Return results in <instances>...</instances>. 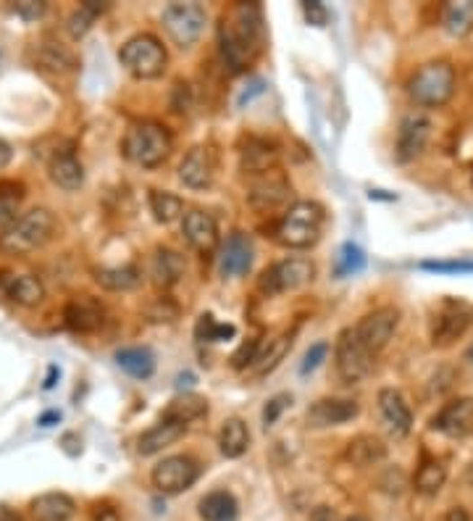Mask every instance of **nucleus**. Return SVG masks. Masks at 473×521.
<instances>
[{"label":"nucleus","mask_w":473,"mask_h":521,"mask_svg":"<svg viewBox=\"0 0 473 521\" xmlns=\"http://www.w3.org/2000/svg\"><path fill=\"white\" fill-rule=\"evenodd\" d=\"M221 58L229 72H245L263 50V8L258 3H234L219 24Z\"/></svg>","instance_id":"obj_1"},{"label":"nucleus","mask_w":473,"mask_h":521,"mask_svg":"<svg viewBox=\"0 0 473 521\" xmlns=\"http://www.w3.org/2000/svg\"><path fill=\"white\" fill-rule=\"evenodd\" d=\"M324 222H327V214L316 200H297L279 219L276 229H274V237L285 248L305 251V248L319 243V237L324 232Z\"/></svg>","instance_id":"obj_2"},{"label":"nucleus","mask_w":473,"mask_h":521,"mask_svg":"<svg viewBox=\"0 0 473 521\" xmlns=\"http://www.w3.org/2000/svg\"><path fill=\"white\" fill-rule=\"evenodd\" d=\"M174 148V140H171V132L158 124V121H140V124H132L124 135V143H121V150L124 155L137 163V166H145V169H153V166H161L169 153Z\"/></svg>","instance_id":"obj_3"},{"label":"nucleus","mask_w":473,"mask_h":521,"mask_svg":"<svg viewBox=\"0 0 473 521\" xmlns=\"http://www.w3.org/2000/svg\"><path fill=\"white\" fill-rule=\"evenodd\" d=\"M455 93V69L447 61L424 64L407 82V95L426 109L444 106Z\"/></svg>","instance_id":"obj_4"},{"label":"nucleus","mask_w":473,"mask_h":521,"mask_svg":"<svg viewBox=\"0 0 473 521\" xmlns=\"http://www.w3.org/2000/svg\"><path fill=\"white\" fill-rule=\"evenodd\" d=\"M56 229V219L48 208H32L27 211L8 234L0 237V251L8 256H24L42 248Z\"/></svg>","instance_id":"obj_5"},{"label":"nucleus","mask_w":473,"mask_h":521,"mask_svg":"<svg viewBox=\"0 0 473 521\" xmlns=\"http://www.w3.org/2000/svg\"><path fill=\"white\" fill-rule=\"evenodd\" d=\"M118 56H121V64L137 79H155L166 72V64H169L166 48L153 35H137L127 40Z\"/></svg>","instance_id":"obj_6"},{"label":"nucleus","mask_w":473,"mask_h":521,"mask_svg":"<svg viewBox=\"0 0 473 521\" xmlns=\"http://www.w3.org/2000/svg\"><path fill=\"white\" fill-rule=\"evenodd\" d=\"M473 324V305L460 298H444L432 316V345L450 348L469 332Z\"/></svg>","instance_id":"obj_7"},{"label":"nucleus","mask_w":473,"mask_h":521,"mask_svg":"<svg viewBox=\"0 0 473 521\" xmlns=\"http://www.w3.org/2000/svg\"><path fill=\"white\" fill-rule=\"evenodd\" d=\"M163 30L180 48H192L203 38L208 11L200 3H171L163 8Z\"/></svg>","instance_id":"obj_8"},{"label":"nucleus","mask_w":473,"mask_h":521,"mask_svg":"<svg viewBox=\"0 0 473 521\" xmlns=\"http://www.w3.org/2000/svg\"><path fill=\"white\" fill-rule=\"evenodd\" d=\"M313 277H316V266L308 259H285L263 271L258 287L266 296H279V293L305 287L308 282H313Z\"/></svg>","instance_id":"obj_9"},{"label":"nucleus","mask_w":473,"mask_h":521,"mask_svg":"<svg viewBox=\"0 0 473 521\" xmlns=\"http://www.w3.org/2000/svg\"><path fill=\"white\" fill-rule=\"evenodd\" d=\"M373 353L364 345V340L358 337L355 327L342 330V335L337 340V372L345 382H361L365 374L373 366Z\"/></svg>","instance_id":"obj_10"},{"label":"nucleus","mask_w":473,"mask_h":521,"mask_svg":"<svg viewBox=\"0 0 473 521\" xmlns=\"http://www.w3.org/2000/svg\"><path fill=\"white\" fill-rule=\"evenodd\" d=\"M153 487L163 495H180L200 477V466L189 455H169L153 469Z\"/></svg>","instance_id":"obj_11"},{"label":"nucleus","mask_w":473,"mask_h":521,"mask_svg":"<svg viewBox=\"0 0 473 521\" xmlns=\"http://www.w3.org/2000/svg\"><path fill=\"white\" fill-rule=\"evenodd\" d=\"M398 322H400V311L398 308H390V305L387 308H376V311L365 313L364 319L355 324V332L364 340L365 348L376 356L392 340L395 330H398Z\"/></svg>","instance_id":"obj_12"},{"label":"nucleus","mask_w":473,"mask_h":521,"mask_svg":"<svg viewBox=\"0 0 473 521\" xmlns=\"http://www.w3.org/2000/svg\"><path fill=\"white\" fill-rule=\"evenodd\" d=\"M429 137H432V119L421 111L407 113L398 132V161L400 163L416 161L429 146Z\"/></svg>","instance_id":"obj_13"},{"label":"nucleus","mask_w":473,"mask_h":521,"mask_svg":"<svg viewBox=\"0 0 473 521\" xmlns=\"http://www.w3.org/2000/svg\"><path fill=\"white\" fill-rule=\"evenodd\" d=\"M182 234L189 248H195L203 256H211L219 248V224L208 211L200 208L187 211L182 219Z\"/></svg>","instance_id":"obj_14"},{"label":"nucleus","mask_w":473,"mask_h":521,"mask_svg":"<svg viewBox=\"0 0 473 521\" xmlns=\"http://www.w3.org/2000/svg\"><path fill=\"white\" fill-rule=\"evenodd\" d=\"M287 198H290V180L279 169H271V172H263V174L253 177L250 203L258 211H271V208L287 203Z\"/></svg>","instance_id":"obj_15"},{"label":"nucleus","mask_w":473,"mask_h":521,"mask_svg":"<svg viewBox=\"0 0 473 521\" xmlns=\"http://www.w3.org/2000/svg\"><path fill=\"white\" fill-rule=\"evenodd\" d=\"M255 248L253 240L245 232H232L221 245L219 266L223 277H242L253 269Z\"/></svg>","instance_id":"obj_16"},{"label":"nucleus","mask_w":473,"mask_h":521,"mask_svg":"<svg viewBox=\"0 0 473 521\" xmlns=\"http://www.w3.org/2000/svg\"><path fill=\"white\" fill-rule=\"evenodd\" d=\"M432 427L442 432L444 437L460 440L473 432V398H458L452 403H447L432 419Z\"/></svg>","instance_id":"obj_17"},{"label":"nucleus","mask_w":473,"mask_h":521,"mask_svg":"<svg viewBox=\"0 0 473 521\" xmlns=\"http://www.w3.org/2000/svg\"><path fill=\"white\" fill-rule=\"evenodd\" d=\"M216 177V155L211 148H192L184 155L182 166H180V180L189 190H206L214 185Z\"/></svg>","instance_id":"obj_18"},{"label":"nucleus","mask_w":473,"mask_h":521,"mask_svg":"<svg viewBox=\"0 0 473 521\" xmlns=\"http://www.w3.org/2000/svg\"><path fill=\"white\" fill-rule=\"evenodd\" d=\"M103 319H106V311L103 305L90 296H79V298L69 300L66 311H64V322L72 332L79 335H90L95 330L103 327Z\"/></svg>","instance_id":"obj_19"},{"label":"nucleus","mask_w":473,"mask_h":521,"mask_svg":"<svg viewBox=\"0 0 473 521\" xmlns=\"http://www.w3.org/2000/svg\"><path fill=\"white\" fill-rule=\"evenodd\" d=\"M0 298L13 300L19 305H39L45 298V287L42 282L32 277V274H11V271H0Z\"/></svg>","instance_id":"obj_20"},{"label":"nucleus","mask_w":473,"mask_h":521,"mask_svg":"<svg viewBox=\"0 0 473 521\" xmlns=\"http://www.w3.org/2000/svg\"><path fill=\"white\" fill-rule=\"evenodd\" d=\"M355 401H342V398H321L308 409V427L324 429V427H339L350 419L358 416Z\"/></svg>","instance_id":"obj_21"},{"label":"nucleus","mask_w":473,"mask_h":521,"mask_svg":"<svg viewBox=\"0 0 473 521\" xmlns=\"http://www.w3.org/2000/svg\"><path fill=\"white\" fill-rule=\"evenodd\" d=\"M379 411H381V419H384L387 429L395 437H407L410 435V429H413V413H410V406L405 403L402 393L392 390V387H384L379 393Z\"/></svg>","instance_id":"obj_22"},{"label":"nucleus","mask_w":473,"mask_h":521,"mask_svg":"<svg viewBox=\"0 0 473 521\" xmlns=\"http://www.w3.org/2000/svg\"><path fill=\"white\" fill-rule=\"evenodd\" d=\"M187 432V424L180 419H169V416H161V421L155 427H150L145 435L137 440V453L140 455H155L161 453L163 447L174 446L180 437H184Z\"/></svg>","instance_id":"obj_23"},{"label":"nucleus","mask_w":473,"mask_h":521,"mask_svg":"<svg viewBox=\"0 0 473 521\" xmlns=\"http://www.w3.org/2000/svg\"><path fill=\"white\" fill-rule=\"evenodd\" d=\"M48 169H50V180H53L58 187L69 190V192H72V190H79L82 182H84V166H82V161L74 155L72 148L53 153Z\"/></svg>","instance_id":"obj_24"},{"label":"nucleus","mask_w":473,"mask_h":521,"mask_svg":"<svg viewBox=\"0 0 473 521\" xmlns=\"http://www.w3.org/2000/svg\"><path fill=\"white\" fill-rule=\"evenodd\" d=\"M30 514L35 521H69L76 514V503L66 492H45L32 500Z\"/></svg>","instance_id":"obj_25"},{"label":"nucleus","mask_w":473,"mask_h":521,"mask_svg":"<svg viewBox=\"0 0 473 521\" xmlns=\"http://www.w3.org/2000/svg\"><path fill=\"white\" fill-rule=\"evenodd\" d=\"M250 447V429L242 419H226L221 424L219 432V450L226 458H240Z\"/></svg>","instance_id":"obj_26"},{"label":"nucleus","mask_w":473,"mask_h":521,"mask_svg":"<svg viewBox=\"0 0 473 521\" xmlns=\"http://www.w3.org/2000/svg\"><path fill=\"white\" fill-rule=\"evenodd\" d=\"M200 519L203 521H237L240 506L237 498L226 490H214L200 500Z\"/></svg>","instance_id":"obj_27"},{"label":"nucleus","mask_w":473,"mask_h":521,"mask_svg":"<svg viewBox=\"0 0 473 521\" xmlns=\"http://www.w3.org/2000/svg\"><path fill=\"white\" fill-rule=\"evenodd\" d=\"M116 364L135 379H147L155 372V356L150 348H121L116 350Z\"/></svg>","instance_id":"obj_28"},{"label":"nucleus","mask_w":473,"mask_h":521,"mask_svg":"<svg viewBox=\"0 0 473 521\" xmlns=\"http://www.w3.org/2000/svg\"><path fill=\"white\" fill-rule=\"evenodd\" d=\"M95 282L110 293H127V290H135L143 282V277L137 266H113V269H98Z\"/></svg>","instance_id":"obj_29"},{"label":"nucleus","mask_w":473,"mask_h":521,"mask_svg":"<svg viewBox=\"0 0 473 521\" xmlns=\"http://www.w3.org/2000/svg\"><path fill=\"white\" fill-rule=\"evenodd\" d=\"M22 198H24V187L13 185V182H0V237L8 234L13 224L22 219L19 216Z\"/></svg>","instance_id":"obj_30"},{"label":"nucleus","mask_w":473,"mask_h":521,"mask_svg":"<svg viewBox=\"0 0 473 521\" xmlns=\"http://www.w3.org/2000/svg\"><path fill=\"white\" fill-rule=\"evenodd\" d=\"M184 274V260L177 251H166L161 248L153 259V279L158 287H171L180 282Z\"/></svg>","instance_id":"obj_31"},{"label":"nucleus","mask_w":473,"mask_h":521,"mask_svg":"<svg viewBox=\"0 0 473 521\" xmlns=\"http://www.w3.org/2000/svg\"><path fill=\"white\" fill-rule=\"evenodd\" d=\"M276 150L271 148L266 140H248V148L242 150V169L250 172L253 177L263 174V172H271L276 169Z\"/></svg>","instance_id":"obj_32"},{"label":"nucleus","mask_w":473,"mask_h":521,"mask_svg":"<svg viewBox=\"0 0 473 521\" xmlns=\"http://www.w3.org/2000/svg\"><path fill=\"white\" fill-rule=\"evenodd\" d=\"M384 455H387V447L373 435H361L347 446V461L353 466H371V464L381 461Z\"/></svg>","instance_id":"obj_33"},{"label":"nucleus","mask_w":473,"mask_h":521,"mask_svg":"<svg viewBox=\"0 0 473 521\" xmlns=\"http://www.w3.org/2000/svg\"><path fill=\"white\" fill-rule=\"evenodd\" d=\"M150 211L158 224L177 222L184 214V203L180 195L166 190H150Z\"/></svg>","instance_id":"obj_34"},{"label":"nucleus","mask_w":473,"mask_h":521,"mask_svg":"<svg viewBox=\"0 0 473 521\" xmlns=\"http://www.w3.org/2000/svg\"><path fill=\"white\" fill-rule=\"evenodd\" d=\"M290 345H292V335H279V337H274V340H268L266 350H263V353H258L255 364L250 366V369H253V374L263 376V374L274 372V369L279 366V361L287 356Z\"/></svg>","instance_id":"obj_35"},{"label":"nucleus","mask_w":473,"mask_h":521,"mask_svg":"<svg viewBox=\"0 0 473 521\" xmlns=\"http://www.w3.org/2000/svg\"><path fill=\"white\" fill-rule=\"evenodd\" d=\"M444 482H447V469L442 461H434V458L424 461L421 469L416 472V480H413L416 492H421V495H437Z\"/></svg>","instance_id":"obj_36"},{"label":"nucleus","mask_w":473,"mask_h":521,"mask_svg":"<svg viewBox=\"0 0 473 521\" xmlns=\"http://www.w3.org/2000/svg\"><path fill=\"white\" fill-rule=\"evenodd\" d=\"M206 413H208V401L200 398V395H180L169 403V409L163 411V416L180 419L184 424H189V421H195Z\"/></svg>","instance_id":"obj_37"},{"label":"nucleus","mask_w":473,"mask_h":521,"mask_svg":"<svg viewBox=\"0 0 473 521\" xmlns=\"http://www.w3.org/2000/svg\"><path fill=\"white\" fill-rule=\"evenodd\" d=\"M237 335V327L234 324H221L216 322L214 313H203L197 319V327H195V337L200 342H223V340H232Z\"/></svg>","instance_id":"obj_38"},{"label":"nucleus","mask_w":473,"mask_h":521,"mask_svg":"<svg viewBox=\"0 0 473 521\" xmlns=\"http://www.w3.org/2000/svg\"><path fill=\"white\" fill-rule=\"evenodd\" d=\"M444 27H447V32L450 35H455V38H463V35H469L473 27V5L471 3H452V5H447V13H444Z\"/></svg>","instance_id":"obj_39"},{"label":"nucleus","mask_w":473,"mask_h":521,"mask_svg":"<svg viewBox=\"0 0 473 521\" xmlns=\"http://www.w3.org/2000/svg\"><path fill=\"white\" fill-rule=\"evenodd\" d=\"M364 266L365 253L358 248V245H353V243L342 245L339 259H337V277H353V274L364 271Z\"/></svg>","instance_id":"obj_40"},{"label":"nucleus","mask_w":473,"mask_h":521,"mask_svg":"<svg viewBox=\"0 0 473 521\" xmlns=\"http://www.w3.org/2000/svg\"><path fill=\"white\" fill-rule=\"evenodd\" d=\"M258 350H260V340H258V337L245 340V342L234 350V356H232V366H234L237 372L250 369V366L255 364V358H258Z\"/></svg>","instance_id":"obj_41"},{"label":"nucleus","mask_w":473,"mask_h":521,"mask_svg":"<svg viewBox=\"0 0 473 521\" xmlns=\"http://www.w3.org/2000/svg\"><path fill=\"white\" fill-rule=\"evenodd\" d=\"M421 269L437 274H471L473 260H424Z\"/></svg>","instance_id":"obj_42"},{"label":"nucleus","mask_w":473,"mask_h":521,"mask_svg":"<svg viewBox=\"0 0 473 521\" xmlns=\"http://www.w3.org/2000/svg\"><path fill=\"white\" fill-rule=\"evenodd\" d=\"M327 353H328V342H316V345H311V350L305 353V358H302V364H300V374H302V376H308L311 372H316V369L324 364Z\"/></svg>","instance_id":"obj_43"},{"label":"nucleus","mask_w":473,"mask_h":521,"mask_svg":"<svg viewBox=\"0 0 473 521\" xmlns=\"http://www.w3.org/2000/svg\"><path fill=\"white\" fill-rule=\"evenodd\" d=\"M292 406V395H276V398H271L268 403H266V409H263V424L266 427H274L276 421H279V416L285 413V411Z\"/></svg>","instance_id":"obj_44"},{"label":"nucleus","mask_w":473,"mask_h":521,"mask_svg":"<svg viewBox=\"0 0 473 521\" xmlns=\"http://www.w3.org/2000/svg\"><path fill=\"white\" fill-rule=\"evenodd\" d=\"M95 19H98L95 13H90L84 5H79V11H74L72 16H69V32H72V38H82L92 27Z\"/></svg>","instance_id":"obj_45"},{"label":"nucleus","mask_w":473,"mask_h":521,"mask_svg":"<svg viewBox=\"0 0 473 521\" xmlns=\"http://www.w3.org/2000/svg\"><path fill=\"white\" fill-rule=\"evenodd\" d=\"M302 13H305L308 24H313V27H327L328 11L324 3H319V0H308V3H302Z\"/></svg>","instance_id":"obj_46"},{"label":"nucleus","mask_w":473,"mask_h":521,"mask_svg":"<svg viewBox=\"0 0 473 521\" xmlns=\"http://www.w3.org/2000/svg\"><path fill=\"white\" fill-rule=\"evenodd\" d=\"M16 13H19L24 22H37V19L45 13V3H35V0H22V3H16Z\"/></svg>","instance_id":"obj_47"},{"label":"nucleus","mask_w":473,"mask_h":521,"mask_svg":"<svg viewBox=\"0 0 473 521\" xmlns=\"http://www.w3.org/2000/svg\"><path fill=\"white\" fill-rule=\"evenodd\" d=\"M444 521H471V514H469L463 506H455V508H450V511H447Z\"/></svg>","instance_id":"obj_48"},{"label":"nucleus","mask_w":473,"mask_h":521,"mask_svg":"<svg viewBox=\"0 0 473 521\" xmlns=\"http://www.w3.org/2000/svg\"><path fill=\"white\" fill-rule=\"evenodd\" d=\"M311 521H337V517H334V511H331L328 506H319V508L311 514Z\"/></svg>","instance_id":"obj_49"},{"label":"nucleus","mask_w":473,"mask_h":521,"mask_svg":"<svg viewBox=\"0 0 473 521\" xmlns=\"http://www.w3.org/2000/svg\"><path fill=\"white\" fill-rule=\"evenodd\" d=\"M11 155H13V150H11V146L0 137V169H3V166H8Z\"/></svg>","instance_id":"obj_50"},{"label":"nucleus","mask_w":473,"mask_h":521,"mask_svg":"<svg viewBox=\"0 0 473 521\" xmlns=\"http://www.w3.org/2000/svg\"><path fill=\"white\" fill-rule=\"evenodd\" d=\"M58 419H61V413H58V411H48V413H42V416H39V421H37V424H39V427H53V421H58Z\"/></svg>","instance_id":"obj_51"},{"label":"nucleus","mask_w":473,"mask_h":521,"mask_svg":"<svg viewBox=\"0 0 473 521\" xmlns=\"http://www.w3.org/2000/svg\"><path fill=\"white\" fill-rule=\"evenodd\" d=\"M345 521H368V519H365V517H350V519Z\"/></svg>","instance_id":"obj_52"},{"label":"nucleus","mask_w":473,"mask_h":521,"mask_svg":"<svg viewBox=\"0 0 473 521\" xmlns=\"http://www.w3.org/2000/svg\"><path fill=\"white\" fill-rule=\"evenodd\" d=\"M469 358H471V361H473V345H471V348H469Z\"/></svg>","instance_id":"obj_53"}]
</instances>
